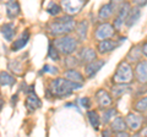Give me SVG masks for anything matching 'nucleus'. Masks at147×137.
I'll list each match as a JSON object with an SVG mask.
<instances>
[{
	"instance_id": "nucleus-14",
	"label": "nucleus",
	"mask_w": 147,
	"mask_h": 137,
	"mask_svg": "<svg viewBox=\"0 0 147 137\" xmlns=\"http://www.w3.org/2000/svg\"><path fill=\"white\" fill-rule=\"evenodd\" d=\"M28 40H30V30H26V31L22 32V34L12 43L11 50H12V52H17V50L25 48L26 44L28 43Z\"/></svg>"
},
{
	"instance_id": "nucleus-16",
	"label": "nucleus",
	"mask_w": 147,
	"mask_h": 137,
	"mask_svg": "<svg viewBox=\"0 0 147 137\" xmlns=\"http://www.w3.org/2000/svg\"><path fill=\"white\" fill-rule=\"evenodd\" d=\"M1 34L5 40H7V42H11V40L13 39V37H15L16 34V26L15 24H12V22H9V24H4L1 26Z\"/></svg>"
},
{
	"instance_id": "nucleus-30",
	"label": "nucleus",
	"mask_w": 147,
	"mask_h": 137,
	"mask_svg": "<svg viewBox=\"0 0 147 137\" xmlns=\"http://www.w3.org/2000/svg\"><path fill=\"white\" fill-rule=\"evenodd\" d=\"M134 109L139 113H145L147 111V97H142L141 99H139L135 103Z\"/></svg>"
},
{
	"instance_id": "nucleus-37",
	"label": "nucleus",
	"mask_w": 147,
	"mask_h": 137,
	"mask_svg": "<svg viewBox=\"0 0 147 137\" xmlns=\"http://www.w3.org/2000/svg\"><path fill=\"white\" fill-rule=\"evenodd\" d=\"M141 48H142V53H144V55L147 56V42L144 43V45H142Z\"/></svg>"
},
{
	"instance_id": "nucleus-38",
	"label": "nucleus",
	"mask_w": 147,
	"mask_h": 137,
	"mask_svg": "<svg viewBox=\"0 0 147 137\" xmlns=\"http://www.w3.org/2000/svg\"><path fill=\"white\" fill-rule=\"evenodd\" d=\"M112 132H113V130L110 129V130H104L102 134H103V136H110V135H112Z\"/></svg>"
},
{
	"instance_id": "nucleus-28",
	"label": "nucleus",
	"mask_w": 147,
	"mask_h": 137,
	"mask_svg": "<svg viewBox=\"0 0 147 137\" xmlns=\"http://www.w3.org/2000/svg\"><path fill=\"white\" fill-rule=\"evenodd\" d=\"M63 11L61 9V5H59V4H55V3H50L49 5L47 6V12L49 13L50 16L53 17H57L60 15V12Z\"/></svg>"
},
{
	"instance_id": "nucleus-17",
	"label": "nucleus",
	"mask_w": 147,
	"mask_h": 137,
	"mask_svg": "<svg viewBox=\"0 0 147 137\" xmlns=\"http://www.w3.org/2000/svg\"><path fill=\"white\" fill-rule=\"evenodd\" d=\"M26 107L28 109V111H34L38 108L42 107V102H40V99L37 97V94L34 92H31V93H28V95H27Z\"/></svg>"
},
{
	"instance_id": "nucleus-11",
	"label": "nucleus",
	"mask_w": 147,
	"mask_h": 137,
	"mask_svg": "<svg viewBox=\"0 0 147 137\" xmlns=\"http://www.w3.org/2000/svg\"><path fill=\"white\" fill-rule=\"evenodd\" d=\"M96 59H97V52H96L93 48L86 47L80 50V54H79L80 64H86L87 65L88 62L96 60Z\"/></svg>"
},
{
	"instance_id": "nucleus-33",
	"label": "nucleus",
	"mask_w": 147,
	"mask_h": 137,
	"mask_svg": "<svg viewBox=\"0 0 147 137\" xmlns=\"http://www.w3.org/2000/svg\"><path fill=\"white\" fill-rule=\"evenodd\" d=\"M43 71L44 72H49L52 75H58L59 74V70L55 66H52V65H44L43 66Z\"/></svg>"
},
{
	"instance_id": "nucleus-10",
	"label": "nucleus",
	"mask_w": 147,
	"mask_h": 137,
	"mask_svg": "<svg viewBox=\"0 0 147 137\" xmlns=\"http://www.w3.org/2000/svg\"><path fill=\"white\" fill-rule=\"evenodd\" d=\"M96 100H97L98 105L100 108H108L112 105L113 103V98H112V94L109 92H107L105 89H98L97 93H96Z\"/></svg>"
},
{
	"instance_id": "nucleus-8",
	"label": "nucleus",
	"mask_w": 147,
	"mask_h": 137,
	"mask_svg": "<svg viewBox=\"0 0 147 137\" xmlns=\"http://www.w3.org/2000/svg\"><path fill=\"white\" fill-rule=\"evenodd\" d=\"M115 28L112 24H108V22H104V24H100L94 32V38L97 40H103V39H109L113 38L114 34H115Z\"/></svg>"
},
{
	"instance_id": "nucleus-12",
	"label": "nucleus",
	"mask_w": 147,
	"mask_h": 137,
	"mask_svg": "<svg viewBox=\"0 0 147 137\" xmlns=\"http://www.w3.org/2000/svg\"><path fill=\"white\" fill-rule=\"evenodd\" d=\"M135 77L140 83L147 82V60H141L137 62L135 67Z\"/></svg>"
},
{
	"instance_id": "nucleus-35",
	"label": "nucleus",
	"mask_w": 147,
	"mask_h": 137,
	"mask_svg": "<svg viewBox=\"0 0 147 137\" xmlns=\"http://www.w3.org/2000/svg\"><path fill=\"white\" fill-rule=\"evenodd\" d=\"M131 3L134 4V5H136V6L142 7V6H145L147 4V0H131Z\"/></svg>"
},
{
	"instance_id": "nucleus-22",
	"label": "nucleus",
	"mask_w": 147,
	"mask_h": 137,
	"mask_svg": "<svg viewBox=\"0 0 147 137\" xmlns=\"http://www.w3.org/2000/svg\"><path fill=\"white\" fill-rule=\"evenodd\" d=\"M63 77H65L66 80L72 81V82H80L84 83V76L81 75V72H79L75 68H69L63 74Z\"/></svg>"
},
{
	"instance_id": "nucleus-21",
	"label": "nucleus",
	"mask_w": 147,
	"mask_h": 137,
	"mask_svg": "<svg viewBox=\"0 0 147 137\" xmlns=\"http://www.w3.org/2000/svg\"><path fill=\"white\" fill-rule=\"evenodd\" d=\"M75 31H76L77 38H79L80 40H85L87 38V33H88V21L82 20L80 22H77L76 27H75Z\"/></svg>"
},
{
	"instance_id": "nucleus-34",
	"label": "nucleus",
	"mask_w": 147,
	"mask_h": 137,
	"mask_svg": "<svg viewBox=\"0 0 147 137\" xmlns=\"http://www.w3.org/2000/svg\"><path fill=\"white\" fill-rule=\"evenodd\" d=\"M79 103H80V107L85 108V109H88L91 107V100H90V98H87V97L80 98L79 99Z\"/></svg>"
},
{
	"instance_id": "nucleus-18",
	"label": "nucleus",
	"mask_w": 147,
	"mask_h": 137,
	"mask_svg": "<svg viewBox=\"0 0 147 137\" xmlns=\"http://www.w3.org/2000/svg\"><path fill=\"white\" fill-rule=\"evenodd\" d=\"M140 17H141V7H139V6L131 7V10L127 15V19L125 21V26L127 28H131V27L140 20Z\"/></svg>"
},
{
	"instance_id": "nucleus-29",
	"label": "nucleus",
	"mask_w": 147,
	"mask_h": 137,
	"mask_svg": "<svg viewBox=\"0 0 147 137\" xmlns=\"http://www.w3.org/2000/svg\"><path fill=\"white\" fill-rule=\"evenodd\" d=\"M48 56L52 59L53 61H58V60H60V52L57 49V47L53 44V43H50L49 44V49H48Z\"/></svg>"
},
{
	"instance_id": "nucleus-6",
	"label": "nucleus",
	"mask_w": 147,
	"mask_h": 137,
	"mask_svg": "<svg viewBox=\"0 0 147 137\" xmlns=\"http://www.w3.org/2000/svg\"><path fill=\"white\" fill-rule=\"evenodd\" d=\"M125 40V37H120L119 40H115V39H103V40H98V45H97V52L99 54H108L110 52H113V50H115L119 45L121 44V42Z\"/></svg>"
},
{
	"instance_id": "nucleus-39",
	"label": "nucleus",
	"mask_w": 147,
	"mask_h": 137,
	"mask_svg": "<svg viewBox=\"0 0 147 137\" xmlns=\"http://www.w3.org/2000/svg\"><path fill=\"white\" fill-rule=\"evenodd\" d=\"M141 136H147V127H145V129H142V131L140 132Z\"/></svg>"
},
{
	"instance_id": "nucleus-7",
	"label": "nucleus",
	"mask_w": 147,
	"mask_h": 137,
	"mask_svg": "<svg viewBox=\"0 0 147 137\" xmlns=\"http://www.w3.org/2000/svg\"><path fill=\"white\" fill-rule=\"evenodd\" d=\"M130 10H131V4L127 1H125L118 9L117 17L113 21V26H114V28H115V31H120L123 25H125V21L127 19V15H129V12H130Z\"/></svg>"
},
{
	"instance_id": "nucleus-40",
	"label": "nucleus",
	"mask_w": 147,
	"mask_h": 137,
	"mask_svg": "<svg viewBox=\"0 0 147 137\" xmlns=\"http://www.w3.org/2000/svg\"><path fill=\"white\" fill-rule=\"evenodd\" d=\"M1 107H3V100L0 99V109H1Z\"/></svg>"
},
{
	"instance_id": "nucleus-32",
	"label": "nucleus",
	"mask_w": 147,
	"mask_h": 137,
	"mask_svg": "<svg viewBox=\"0 0 147 137\" xmlns=\"http://www.w3.org/2000/svg\"><path fill=\"white\" fill-rule=\"evenodd\" d=\"M66 67L69 68H72V67H75L77 65H80V60H79V58H74V56H69L66 58Z\"/></svg>"
},
{
	"instance_id": "nucleus-20",
	"label": "nucleus",
	"mask_w": 147,
	"mask_h": 137,
	"mask_svg": "<svg viewBox=\"0 0 147 137\" xmlns=\"http://www.w3.org/2000/svg\"><path fill=\"white\" fill-rule=\"evenodd\" d=\"M117 9L114 7V5L112 3H108V4H104V5L99 9L98 11V19L100 21H105L112 17V15L114 13V11H115Z\"/></svg>"
},
{
	"instance_id": "nucleus-41",
	"label": "nucleus",
	"mask_w": 147,
	"mask_h": 137,
	"mask_svg": "<svg viewBox=\"0 0 147 137\" xmlns=\"http://www.w3.org/2000/svg\"><path fill=\"white\" fill-rule=\"evenodd\" d=\"M1 1H5V3H9V1H11V0H1Z\"/></svg>"
},
{
	"instance_id": "nucleus-2",
	"label": "nucleus",
	"mask_w": 147,
	"mask_h": 137,
	"mask_svg": "<svg viewBox=\"0 0 147 137\" xmlns=\"http://www.w3.org/2000/svg\"><path fill=\"white\" fill-rule=\"evenodd\" d=\"M84 83H80V82H72L66 80L65 77H59V79H55L50 82L49 88L52 91L53 95H57V97H67L70 95L74 91L80 89L82 87Z\"/></svg>"
},
{
	"instance_id": "nucleus-3",
	"label": "nucleus",
	"mask_w": 147,
	"mask_h": 137,
	"mask_svg": "<svg viewBox=\"0 0 147 137\" xmlns=\"http://www.w3.org/2000/svg\"><path fill=\"white\" fill-rule=\"evenodd\" d=\"M52 43L57 47L60 54H64V55H71L72 53L76 52L77 47H79V40L69 34H64L59 38H55Z\"/></svg>"
},
{
	"instance_id": "nucleus-13",
	"label": "nucleus",
	"mask_w": 147,
	"mask_h": 137,
	"mask_svg": "<svg viewBox=\"0 0 147 137\" xmlns=\"http://www.w3.org/2000/svg\"><path fill=\"white\" fill-rule=\"evenodd\" d=\"M125 121H126V125L127 127L130 129L131 131H139L141 129V125H142V118L137 114H134V113H130L127 114V116L125 118Z\"/></svg>"
},
{
	"instance_id": "nucleus-31",
	"label": "nucleus",
	"mask_w": 147,
	"mask_h": 137,
	"mask_svg": "<svg viewBox=\"0 0 147 137\" xmlns=\"http://www.w3.org/2000/svg\"><path fill=\"white\" fill-rule=\"evenodd\" d=\"M9 68H10L15 75H21L22 72H24V70H22V67H21V64L17 60H11L9 62Z\"/></svg>"
},
{
	"instance_id": "nucleus-9",
	"label": "nucleus",
	"mask_w": 147,
	"mask_h": 137,
	"mask_svg": "<svg viewBox=\"0 0 147 137\" xmlns=\"http://www.w3.org/2000/svg\"><path fill=\"white\" fill-rule=\"evenodd\" d=\"M105 64V60H102V59H96V60L88 62L86 65V68H85V72H86V76L87 79H93V77L97 75V72L104 66Z\"/></svg>"
},
{
	"instance_id": "nucleus-25",
	"label": "nucleus",
	"mask_w": 147,
	"mask_h": 137,
	"mask_svg": "<svg viewBox=\"0 0 147 137\" xmlns=\"http://www.w3.org/2000/svg\"><path fill=\"white\" fill-rule=\"evenodd\" d=\"M110 129H112L114 132L125 131V130L127 129V125H126L125 119H123L121 116H117V118L113 120L112 125H110Z\"/></svg>"
},
{
	"instance_id": "nucleus-36",
	"label": "nucleus",
	"mask_w": 147,
	"mask_h": 137,
	"mask_svg": "<svg viewBox=\"0 0 147 137\" xmlns=\"http://www.w3.org/2000/svg\"><path fill=\"white\" fill-rule=\"evenodd\" d=\"M125 1H126V0H112V1H110V3H112L113 5H114V7H115L117 10H118V9L120 7V6H121L123 4L125 3Z\"/></svg>"
},
{
	"instance_id": "nucleus-27",
	"label": "nucleus",
	"mask_w": 147,
	"mask_h": 137,
	"mask_svg": "<svg viewBox=\"0 0 147 137\" xmlns=\"http://www.w3.org/2000/svg\"><path fill=\"white\" fill-rule=\"evenodd\" d=\"M117 109L115 108H108V109H105V110L103 111V115H102V122L103 124H108V122L112 120V119L114 116H117Z\"/></svg>"
},
{
	"instance_id": "nucleus-15",
	"label": "nucleus",
	"mask_w": 147,
	"mask_h": 137,
	"mask_svg": "<svg viewBox=\"0 0 147 137\" xmlns=\"http://www.w3.org/2000/svg\"><path fill=\"white\" fill-rule=\"evenodd\" d=\"M6 15L9 19H16V17L21 13V6L17 0H11V1L6 3Z\"/></svg>"
},
{
	"instance_id": "nucleus-5",
	"label": "nucleus",
	"mask_w": 147,
	"mask_h": 137,
	"mask_svg": "<svg viewBox=\"0 0 147 137\" xmlns=\"http://www.w3.org/2000/svg\"><path fill=\"white\" fill-rule=\"evenodd\" d=\"M87 4V0H61L60 5L63 11L67 13V15H77L81 10L84 9V6Z\"/></svg>"
},
{
	"instance_id": "nucleus-26",
	"label": "nucleus",
	"mask_w": 147,
	"mask_h": 137,
	"mask_svg": "<svg viewBox=\"0 0 147 137\" xmlns=\"http://www.w3.org/2000/svg\"><path fill=\"white\" fill-rule=\"evenodd\" d=\"M15 77H13L12 75H10L9 72L6 71H1L0 72V86H13L15 85Z\"/></svg>"
},
{
	"instance_id": "nucleus-23",
	"label": "nucleus",
	"mask_w": 147,
	"mask_h": 137,
	"mask_svg": "<svg viewBox=\"0 0 147 137\" xmlns=\"http://www.w3.org/2000/svg\"><path fill=\"white\" fill-rule=\"evenodd\" d=\"M87 119H88V122L92 126V129L94 131H98L100 126V118L98 115V113L96 110H90L87 113Z\"/></svg>"
},
{
	"instance_id": "nucleus-4",
	"label": "nucleus",
	"mask_w": 147,
	"mask_h": 137,
	"mask_svg": "<svg viewBox=\"0 0 147 137\" xmlns=\"http://www.w3.org/2000/svg\"><path fill=\"white\" fill-rule=\"evenodd\" d=\"M132 68L129 61H121L117 67L115 74L113 75V82L114 83H130L132 81Z\"/></svg>"
},
{
	"instance_id": "nucleus-19",
	"label": "nucleus",
	"mask_w": 147,
	"mask_h": 137,
	"mask_svg": "<svg viewBox=\"0 0 147 137\" xmlns=\"http://www.w3.org/2000/svg\"><path fill=\"white\" fill-rule=\"evenodd\" d=\"M131 91V87L129 83H117L112 87V95L113 98H120L124 94L129 93Z\"/></svg>"
},
{
	"instance_id": "nucleus-24",
	"label": "nucleus",
	"mask_w": 147,
	"mask_h": 137,
	"mask_svg": "<svg viewBox=\"0 0 147 137\" xmlns=\"http://www.w3.org/2000/svg\"><path fill=\"white\" fill-rule=\"evenodd\" d=\"M142 48H140L139 45H135L134 48H131L130 49V52L127 53V55H126V60L129 62H136V61H139L141 56H142Z\"/></svg>"
},
{
	"instance_id": "nucleus-1",
	"label": "nucleus",
	"mask_w": 147,
	"mask_h": 137,
	"mask_svg": "<svg viewBox=\"0 0 147 137\" xmlns=\"http://www.w3.org/2000/svg\"><path fill=\"white\" fill-rule=\"evenodd\" d=\"M76 22L71 15H64L52 20L47 26V30L53 37H60L64 34H69L75 30Z\"/></svg>"
}]
</instances>
